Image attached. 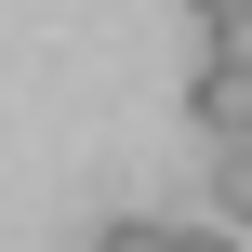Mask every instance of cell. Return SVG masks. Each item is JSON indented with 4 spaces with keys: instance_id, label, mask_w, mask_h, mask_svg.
<instances>
[{
    "instance_id": "1",
    "label": "cell",
    "mask_w": 252,
    "mask_h": 252,
    "mask_svg": "<svg viewBox=\"0 0 252 252\" xmlns=\"http://www.w3.org/2000/svg\"><path fill=\"white\" fill-rule=\"evenodd\" d=\"M186 120H199L213 146H252V66H199V80H186Z\"/></svg>"
},
{
    "instance_id": "2",
    "label": "cell",
    "mask_w": 252,
    "mask_h": 252,
    "mask_svg": "<svg viewBox=\"0 0 252 252\" xmlns=\"http://www.w3.org/2000/svg\"><path fill=\"white\" fill-rule=\"evenodd\" d=\"M213 213H239V226H252V146H213Z\"/></svg>"
},
{
    "instance_id": "3",
    "label": "cell",
    "mask_w": 252,
    "mask_h": 252,
    "mask_svg": "<svg viewBox=\"0 0 252 252\" xmlns=\"http://www.w3.org/2000/svg\"><path fill=\"white\" fill-rule=\"evenodd\" d=\"M93 252H173V226H159V213H106V226H93Z\"/></svg>"
},
{
    "instance_id": "4",
    "label": "cell",
    "mask_w": 252,
    "mask_h": 252,
    "mask_svg": "<svg viewBox=\"0 0 252 252\" xmlns=\"http://www.w3.org/2000/svg\"><path fill=\"white\" fill-rule=\"evenodd\" d=\"M173 252H239V239H226V226H173Z\"/></svg>"
},
{
    "instance_id": "5",
    "label": "cell",
    "mask_w": 252,
    "mask_h": 252,
    "mask_svg": "<svg viewBox=\"0 0 252 252\" xmlns=\"http://www.w3.org/2000/svg\"><path fill=\"white\" fill-rule=\"evenodd\" d=\"M186 13H199V27H239V13H252V0H186Z\"/></svg>"
}]
</instances>
